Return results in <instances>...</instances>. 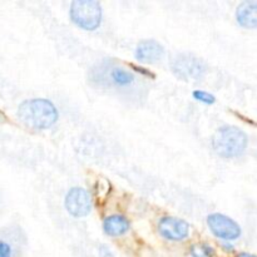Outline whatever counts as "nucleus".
<instances>
[{
	"label": "nucleus",
	"instance_id": "nucleus-7",
	"mask_svg": "<svg viewBox=\"0 0 257 257\" xmlns=\"http://www.w3.org/2000/svg\"><path fill=\"white\" fill-rule=\"evenodd\" d=\"M158 231L167 240L181 241L188 236L190 226L181 218L163 217L158 223Z\"/></svg>",
	"mask_w": 257,
	"mask_h": 257
},
{
	"label": "nucleus",
	"instance_id": "nucleus-2",
	"mask_svg": "<svg viewBox=\"0 0 257 257\" xmlns=\"http://www.w3.org/2000/svg\"><path fill=\"white\" fill-rule=\"evenodd\" d=\"M248 138L243 131L233 125L218 128L212 137V147L217 155L225 158L238 157L245 152Z\"/></svg>",
	"mask_w": 257,
	"mask_h": 257
},
{
	"label": "nucleus",
	"instance_id": "nucleus-12",
	"mask_svg": "<svg viewBox=\"0 0 257 257\" xmlns=\"http://www.w3.org/2000/svg\"><path fill=\"white\" fill-rule=\"evenodd\" d=\"M191 253L193 257H212L213 248L206 243H197L191 248Z\"/></svg>",
	"mask_w": 257,
	"mask_h": 257
},
{
	"label": "nucleus",
	"instance_id": "nucleus-8",
	"mask_svg": "<svg viewBox=\"0 0 257 257\" xmlns=\"http://www.w3.org/2000/svg\"><path fill=\"white\" fill-rule=\"evenodd\" d=\"M163 53L165 49L156 40H142L136 48V58L141 62L151 63V64L162 59Z\"/></svg>",
	"mask_w": 257,
	"mask_h": 257
},
{
	"label": "nucleus",
	"instance_id": "nucleus-11",
	"mask_svg": "<svg viewBox=\"0 0 257 257\" xmlns=\"http://www.w3.org/2000/svg\"><path fill=\"white\" fill-rule=\"evenodd\" d=\"M110 80L114 83L118 87H127V85H131L133 82H135V75L130 72V70L124 69V68H113L110 70Z\"/></svg>",
	"mask_w": 257,
	"mask_h": 257
},
{
	"label": "nucleus",
	"instance_id": "nucleus-5",
	"mask_svg": "<svg viewBox=\"0 0 257 257\" xmlns=\"http://www.w3.org/2000/svg\"><path fill=\"white\" fill-rule=\"evenodd\" d=\"M207 223L213 235L223 240H236L241 235V228L230 217L221 213H212L207 217Z\"/></svg>",
	"mask_w": 257,
	"mask_h": 257
},
{
	"label": "nucleus",
	"instance_id": "nucleus-4",
	"mask_svg": "<svg viewBox=\"0 0 257 257\" xmlns=\"http://www.w3.org/2000/svg\"><path fill=\"white\" fill-rule=\"evenodd\" d=\"M171 69L183 80H197L206 73V64L190 53L177 54L171 62Z\"/></svg>",
	"mask_w": 257,
	"mask_h": 257
},
{
	"label": "nucleus",
	"instance_id": "nucleus-1",
	"mask_svg": "<svg viewBox=\"0 0 257 257\" xmlns=\"http://www.w3.org/2000/svg\"><path fill=\"white\" fill-rule=\"evenodd\" d=\"M18 117L32 130H47L58 119V110L50 100L29 99L23 102L18 109Z\"/></svg>",
	"mask_w": 257,
	"mask_h": 257
},
{
	"label": "nucleus",
	"instance_id": "nucleus-6",
	"mask_svg": "<svg viewBox=\"0 0 257 257\" xmlns=\"http://www.w3.org/2000/svg\"><path fill=\"white\" fill-rule=\"evenodd\" d=\"M65 208L74 217L87 216L92 210V198L90 195L80 187H74L68 192L65 197Z\"/></svg>",
	"mask_w": 257,
	"mask_h": 257
},
{
	"label": "nucleus",
	"instance_id": "nucleus-15",
	"mask_svg": "<svg viewBox=\"0 0 257 257\" xmlns=\"http://www.w3.org/2000/svg\"><path fill=\"white\" fill-rule=\"evenodd\" d=\"M237 257H255V256L251 255V253H240Z\"/></svg>",
	"mask_w": 257,
	"mask_h": 257
},
{
	"label": "nucleus",
	"instance_id": "nucleus-14",
	"mask_svg": "<svg viewBox=\"0 0 257 257\" xmlns=\"http://www.w3.org/2000/svg\"><path fill=\"white\" fill-rule=\"evenodd\" d=\"M0 257H12V248L4 241H0Z\"/></svg>",
	"mask_w": 257,
	"mask_h": 257
},
{
	"label": "nucleus",
	"instance_id": "nucleus-9",
	"mask_svg": "<svg viewBox=\"0 0 257 257\" xmlns=\"http://www.w3.org/2000/svg\"><path fill=\"white\" fill-rule=\"evenodd\" d=\"M237 22L245 28H256L257 25V3L255 0L241 3L236 10Z\"/></svg>",
	"mask_w": 257,
	"mask_h": 257
},
{
	"label": "nucleus",
	"instance_id": "nucleus-3",
	"mask_svg": "<svg viewBox=\"0 0 257 257\" xmlns=\"http://www.w3.org/2000/svg\"><path fill=\"white\" fill-rule=\"evenodd\" d=\"M70 18L73 22L85 30H94L100 25L102 8L93 0H77L70 7Z\"/></svg>",
	"mask_w": 257,
	"mask_h": 257
},
{
	"label": "nucleus",
	"instance_id": "nucleus-10",
	"mask_svg": "<svg viewBox=\"0 0 257 257\" xmlns=\"http://www.w3.org/2000/svg\"><path fill=\"white\" fill-rule=\"evenodd\" d=\"M105 233L110 236H120L125 233L130 228V222L125 217L120 215H112L107 217L103 223Z\"/></svg>",
	"mask_w": 257,
	"mask_h": 257
},
{
	"label": "nucleus",
	"instance_id": "nucleus-13",
	"mask_svg": "<svg viewBox=\"0 0 257 257\" xmlns=\"http://www.w3.org/2000/svg\"><path fill=\"white\" fill-rule=\"evenodd\" d=\"M193 97H195V99L200 100L202 103H207V104H212L216 100L212 94H210L207 92H203V90H195L193 92Z\"/></svg>",
	"mask_w": 257,
	"mask_h": 257
}]
</instances>
